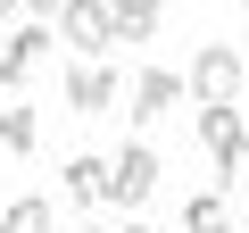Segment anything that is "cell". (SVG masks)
Instances as JSON below:
<instances>
[{
	"label": "cell",
	"instance_id": "obj_6",
	"mask_svg": "<svg viewBox=\"0 0 249 233\" xmlns=\"http://www.w3.org/2000/svg\"><path fill=\"white\" fill-rule=\"evenodd\" d=\"M58 25H67V42H75L83 58H100V50L116 42V17H108V0H67V9H58Z\"/></svg>",
	"mask_w": 249,
	"mask_h": 233
},
{
	"label": "cell",
	"instance_id": "obj_13",
	"mask_svg": "<svg viewBox=\"0 0 249 233\" xmlns=\"http://www.w3.org/2000/svg\"><path fill=\"white\" fill-rule=\"evenodd\" d=\"M25 9H34V17H58V9H67V0H25Z\"/></svg>",
	"mask_w": 249,
	"mask_h": 233
},
{
	"label": "cell",
	"instance_id": "obj_10",
	"mask_svg": "<svg viewBox=\"0 0 249 233\" xmlns=\"http://www.w3.org/2000/svg\"><path fill=\"white\" fill-rule=\"evenodd\" d=\"M183 233H232V200L224 192H191L183 200Z\"/></svg>",
	"mask_w": 249,
	"mask_h": 233
},
{
	"label": "cell",
	"instance_id": "obj_2",
	"mask_svg": "<svg viewBox=\"0 0 249 233\" xmlns=\"http://www.w3.org/2000/svg\"><path fill=\"white\" fill-rule=\"evenodd\" d=\"M158 192V150L150 142H124L116 158H108V175H100V200H116V208H142Z\"/></svg>",
	"mask_w": 249,
	"mask_h": 233
},
{
	"label": "cell",
	"instance_id": "obj_11",
	"mask_svg": "<svg viewBox=\"0 0 249 233\" xmlns=\"http://www.w3.org/2000/svg\"><path fill=\"white\" fill-rule=\"evenodd\" d=\"M100 175L108 158H67V208H100Z\"/></svg>",
	"mask_w": 249,
	"mask_h": 233
},
{
	"label": "cell",
	"instance_id": "obj_1",
	"mask_svg": "<svg viewBox=\"0 0 249 233\" xmlns=\"http://www.w3.org/2000/svg\"><path fill=\"white\" fill-rule=\"evenodd\" d=\"M241 83H249V58H241L232 42H199L183 92H191V100H241Z\"/></svg>",
	"mask_w": 249,
	"mask_h": 233
},
{
	"label": "cell",
	"instance_id": "obj_7",
	"mask_svg": "<svg viewBox=\"0 0 249 233\" xmlns=\"http://www.w3.org/2000/svg\"><path fill=\"white\" fill-rule=\"evenodd\" d=\"M191 92H183V75L175 67H142L133 75V125H150V116H166V108H183Z\"/></svg>",
	"mask_w": 249,
	"mask_h": 233
},
{
	"label": "cell",
	"instance_id": "obj_9",
	"mask_svg": "<svg viewBox=\"0 0 249 233\" xmlns=\"http://www.w3.org/2000/svg\"><path fill=\"white\" fill-rule=\"evenodd\" d=\"M108 17H116V42H150L158 17H166V0H108Z\"/></svg>",
	"mask_w": 249,
	"mask_h": 233
},
{
	"label": "cell",
	"instance_id": "obj_8",
	"mask_svg": "<svg viewBox=\"0 0 249 233\" xmlns=\"http://www.w3.org/2000/svg\"><path fill=\"white\" fill-rule=\"evenodd\" d=\"M0 150H9V158H34V150H42V116H34L25 100L0 108Z\"/></svg>",
	"mask_w": 249,
	"mask_h": 233
},
{
	"label": "cell",
	"instance_id": "obj_4",
	"mask_svg": "<svg viewBox=\"0 0 249 233\" xmlns=\"http://www.w3.org/2000/svg\"><path fill=\"white\" fill-rule=\"evenodd\" d=\"M42 58H50V17H34V25H9V67H0V92H25Z\"/></svg>",
	"mask_w": 249,
	"mask_h": 233
},
{
	"label": "cell",
	"instance_id": "obj_5",
	"mask_svg": "<svg viewBox=\"0 0 249 233\" xmlns=\"http://www.w3.org/2000/svg\"><path fill=\"white\" fill-rule=\"evenodd\" d=\"M116 100H124V83H116V75H108L100 58H83V67H67V108H75V116H108Z\"/></svg>",
	"mask_w": 249,
	"mask_h": 233
},
{
	"label": "cell",
	"instance_id": "obj_14",
	"mask_svg": "<svg viewBox=\"0 0 249 233\" xmlns=\"http://www.w3.org/2000/svg\"><path fill=\"white\" fill-rule=\"evenodd\" d=\"M17 9H25V0H0V25H9V17H17Z\"/></svg>",
	"mask_w": 249,
	"mask_h": 233
},
{
	"label": "cell",
	"instance_id": "obj_3",
	"mask_svg": "<svg viewBox=\"0 0 249 233\" xmlns=\"http://www.w3.org/2000/svg\"><path fill=\"white\" fill-rule=\"evenodd\" d=\"M199 142L216 150V175L249 167V125H241V100H199Z\"/></svg>",
	"mask_w": 249,
	"mask_h": 233
},
{
	"label": "cell",
	"instance_id": "obj_16",
	"mask_svg": "<svg viewBox=\"0 0 249 233\" xmlns=\"http://www.w3.org/2000/svg\"><path fill=\"white\" fill-rule=\"evenodd\" d=\"M0 233H9V216H0Z\"/></svg>",
	"mask_w": 249,
	"mask_h": 233
},
{
	"label": "cell",
	"instance_id": "obj_15",
	"mask_svg": "<svg viewBox=\"0 0 249 233\" xmlns=\"http://www.w3.org/2000/svg\"><path fill=\"white\" fill-rule=\"evenodd\" d=\"M0 67H9V25H0Z\"/></svg>",
	"mask_w": 249,
	"mask_h": 233
},
{
	"label": "cell",
	"instance_id": "obj_12",
	"mask_svg": "<svg viewBox=\"0 0 249 233\" xmlns=\"http://www.w3.org/2000/svg\"><path fill=\"white\" fill-rule=\"evenodd\" d=\"M9 233H58V208H50L42 192H25V200H9Z\"/></svg>",
	"mask_w": 249,
	"mask_h": 233
}]
</instances>
